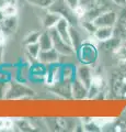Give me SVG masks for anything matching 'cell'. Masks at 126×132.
Listing matches in <instances>:
<instances>
[{
	"label": "cell",
	"instance_id": "6da1fadb",
	"mask_svg": "<svg viewBox=\"0 0 126 132\" xmlns=\"http://www.w3.org/2000/svg\"><path fill=\"white\" fill-rule=\"evenodd\" d=\"M50 33L52 36V41H53V47H54L56 51H57L60 55H72L75 53V48L72 47V45L68 44L67 42L60 38L59 34L57 33V31L55 30V28L50 29Z\"/></svg>",
	"mask_w": 126,
	"mask_h": 132
},
{
	"label": "cell",
	"instance_id": "7a4b0ae2",
	"mask_svg": "<svg viewBox=\"0 0 126 132\" xmlns=\"http://www.w3.org/2000/svg\"><path fill=\"white\" fill-rule=\"evenodd\" d=\"M119 14L116 13L114 10L109 9L106 11L102 12L101 14H99L96 18L93 20V23L96 28L100 27H114L117 20Z\"/></svg>",
	"mask_w": 126,
	"mask_h": 132
},
{
	"label": "cell",
	"instance_id": "3957f363",
	"mask_svg": "<svg viewBox=\"0 0 126 132\" xmlns=\"http://www.w3.org/2000/svg\"><path fill=\"white\" fill-rule=\"evenodd\" d=\"M96 51L95 47L91 43H82L80 45V61L83 64H90L95 61Z\"/></svg>",
	"mask_w": 126,
	"mask_h": 132
},
{
	"label": "cell",
	"instance_id": "277c9868",
	"mask_svg": "<svg viewBox=\"0 0 126 132\" xmlns=\"http://www.w3.org/2000/svg\"><path fill=\"white\" fill-rule=\"evenodd\" d=\"M69 23L70 22H69L66 18H63L62 16L54 28H55V30L57 31L59 36L65 41V42H67L68 44L72 45L71 44V39H70V32H69V28H70Z\"/></svg>",
	"mask_w": 126,
	"mask_h": 132
},
{
	"label": "cell",
	"instance_id": "5b68a950",
	"mask_svg": "<svg viewBox=\"0 0 126 132\" xmlns=\"http://www.w3.org/2000/svg\"><path fill=\"white\" fill-rule=\"evenodd\" d=\"M93 38L99 42H106L114 35V27H100L93 32Z\"/></svg>",
	"mask_w": 126,
	"mask_h": 132
},
{
	"label": "cell",
	"instance_id": "8992f818",
	"mask_svg": "<svg viewBox=\"0 0 126 132\" xmlns=\"http://www.w3.org/2000/svg\"><path fill=\"white\" fill-rule=\"evenodd\" d=\"M58 55L59 53L53 47L50 50H45V51H41L38 54V61L43 64H55L58 61Z\"/></svg>",
	"mask_w": 126,
	"mask_h": 132
},
{
	"label": "cell",
	"instance_id": "52a82bcc",
	"mask_svg": "<svg viewBox=\"0 0 126 132\" xmlns=\"http://www.w3.org/2000/svg\"><path fill=\"white\" fill-rule=\"evenodd\" d=\"M71 94L75 98H84L89 94V89L79 79H76L71 84Z\"/></svg>",
	"mask_w": 126,
	"mask_h": 132
},
{
	"label": "cell",
	"instance_id": "ba28073f",
	"mask_svg": "<svg viewBox=\"0 0 126 132\" xmlns=\"http://www.w3.org/2000/svg\"><path fill=\"white\" fill-rule=\"evenodd\" d=\"M77 75H78V79L89 89V87H90L91 77L93 75L92 72H91V68L88 67L87 64H84V65H82L78 69V72H77Z\"/></svg>",
	"mask_w": 126,
	"mask_h": 132
},
{
	"label": "cell",
	"instance_id": "9c48e42d",
	"mask_svg": "<svg viewBox=\"0 0 126 132\" xmlns=\"http://www.w3.org/2000/svg\"><path fill=\"white\" fill-rule=\"evenodd\" d=\"M60 18H62V15H60V14L56 13V12H54V11H52V10L48 9V11L46 12L45 15H44V18H43V24H44V27H45L47 30H50V29H52V28H54Z\"/></svg>",
	"mask_w": 126,
	"mask_h": 132
},
{
	"label": "cell",
	"instance_id": "30bf717a",
	"mask_svg": "<svg viewBox=\"0 0 126 132\" xmlns=\"http://www.w3.org/2000/svg\"><path fill=\"white\" fill-rule=\"evenodd\" d=\"M17 26H18L17 15L15 16H6V18L3 19V21L1 22V27L7 35L13 33L14 30L17 29Z\"/></svg>",
	"mask_w": 126,
	"mask_h": 132
},
{
	"label": "cell",
	"instance_id": "8fae6325",
	"mask_svg": "<svg viewBox=\"0 0 126 132\" xmlns=\"http://www.w3.org/2000/svg\"><path fill=\"white\" fill-rule=\"evenodd\" d=\"M0 11L2 12L5 18L6 16H15L18 13V8L15 5V1L5 2L3 5L0 6Z\"/></svg>",
	"mask_w": 126,
	"mask_h": 132
},
{
	"label": "cell",
	"instance_id": "7c38bea8",
	"mask_svg": "<svg viewBox=\"0 0 126 132\" xmlns=\"http://www.w3.org/2000/svg\"><path fill=\"white\" fill-rule=\"evenodd\" d=\"M38 43L41 46V51H45V50L53 48V41L50 31H45L43 33H41V36L38 39Z\"/></svg>",
	"mask_w": 126,
	"mask_h": 132
},
{
	"label": "cell",
	"instance_id": "4fadbf2b",
	"mask_svg": "<svg viewBox=\"0 0 126 132\" xmlns=\"http://www.w3.org/2000/svg\"><path fill=\"white\" fill-rule=\"evenodd\" d=\"M26 52L31 57H33L34 60H37L38 59V54L41 52V46H40V43L38 42H35V43H31V44H27L26 45Z\"/></svg>",
	"mask_w": 126,
	"mask_h": 132
},
{
	"label": "cell",
	"instance_id": "5bb4252c",
	"mask_svg": "<svg viewBox=\"0 0 126 132\" xmlns=\"http://www.w3.org/2000/svg\"><path fill=\"white\" fill-rule=\"evenodd\" d=\"M102 86H103V78L100 75H92L89 89H93V90H95V92H98Z\"/></svg>",
	"mask_w": 126,
	"mask_h": 132
},
{
	"label": "cell",
	"instance_id": "9a60e30c",
	"mask_svg": "<svg viewBox=\"0 0 126 132\" xmlns=\"http://www.w3.org/2000/svg\"><path fill=\"white\" fill-rule=\"evenodd\" d=\"M13 128V121L9 118H0V130H11Z\"/></svg>",
	"mask_w": 126,
	"mask_h": 132
},
{
	"label": "cell",
	"instance_id": "2e32d148",
	"mask_svg": "<svg viewBox=\"0 0 126 132\" xmlns=\"http://www.w3.org/2000/svg\"><path fill=\"white\" fill-rule=\"evenodd\" d=\"M74 13L76 15L77 19H83L84 16H86V8H84L82 5H80V3H78L75 8H74Z\"/></svg>",
	"mask_w": 126,
	"mask_h": 132
},
{
	"label": "cell",
	"instance_id": "e0dca14e",
	"mask_svg": "<svg viewBox=\"0 0 126 132\" xmlns=\"http://www.w3.org/2000/svg\"><path fill=\"white\" fill-rule=\"evenodd\" d=\"M40 36H41V33H40V32H33V33H30V34L25 38V40H24V44L27 45V44H31V43L38 42Z\"/></svg>",
	"mask_w": 126,
	"mask_h": 132
},
{
	"label": "cell",
	"instance_id": "ac0fdd59",
	"mask_svg": "<svg viewBox=\"0 0 126 132\" xmlns=\"http://www.w3.org/2000/svg\"><path fill=\"white\" fill-rule=\"evenodd\" d=\"M27 1L42 8H50V6L54 2V0H27Z\"/></svg>",
	"mask_w": 126,
	"mask_h": 132
},
{
	"label": "cell",
	"instance_id": "d6986e66",
	"mask_svg": "<svg viewBox=\"0 0 126 132\" xmlns=\"http://www.w3.org/2000/svg\"><path fill=\"white\" fill-rule=\"evenodd\" d=\"M6 36H7V34L5 33V31H3V29H2V27H1V24H0V45H2L3 43H5Z\"/></svg>",
	"mask_w": 126,
	"mask_h": 132
},
{
	"label": "cell",
	"instance_id": "ffe728a7",
	"mask_svg": "<svg viewBox=\"0 0 126 132\" xmlns=\"http://www.w3.org/2000/svg\"><path fill=\"white\" fill-rule=\"evenodd\" d=\"M112 2L119 7H125L126 6V0H112Z\"/></svg>",
	"mask_w": 126,
	"mask_h": 132
},
{
	"label": "cell",
	"instance_id": "44dd1931",
	"mask_svg": "<svg viewBox=\"0 0 126 132\" xmlns=\"http://www.w3.org/2000/svg\"><path fill=\"white\" fill-rule=\"evenodd\" d=\"M65 1H66L68 5L72 8V9H74V8L79 3V0H65Z\"/></svg>",
	"mask_w": 126,
	"mask_h": 132
},
{
	"label": "cell",
	"instance_id": "7402d4cb",
	"mask_svg": "<svg viewBox=\"0 0 126 132\" xmlns=\"http://www.w3.org/2000/svg\"><path fill=\"white\" fill-rule=\"evenodd\" d=\"M3 19H5V15L2 14V12L0 11V24H1V22L3 21Z\"/></svg>",
	"mask_w": 126,
	"mask_h": 132
},
{
	"label": "cell",
	"instance_id": "603a6c76",
	"mask_svg": "<svg viewBox=\"0 0 126 132\" xmlns=\"http://www.w3.org/2000/svg\"><path fill=\"white\" fill-rule=\"evenodd\" d=\"M14 1H15V2H17V1H20V0H14Z\"/></svg>",
	"mask_w": 126,
	"mask_h": 132
},
{
	"label": "cell",
	"instance_id": "cb8c5ba5",
	"mask_svg": "<svg viewBox=\"0 0 126 132\" xmlns=\"http://www.w3.org/2000/svg\"><path fill=\"white\" fill-rule=\"evenodd\" d=\"M125 46H126V45H125Z\"/></svg>",
	"mask_w": 126,
	"mask_h": 132
}]
</instances>
